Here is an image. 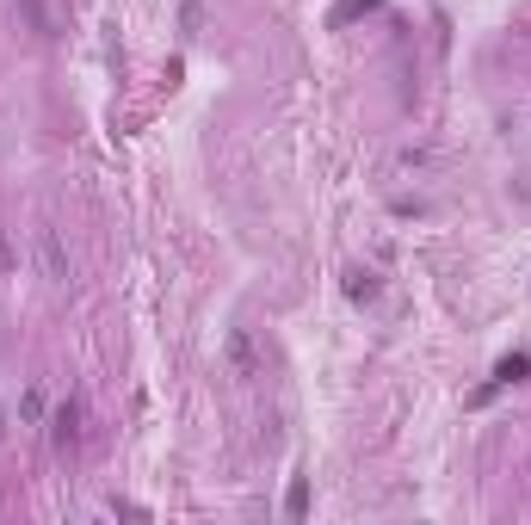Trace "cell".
I'll list each match as a JSON object with an SVG mask.
<instances>
[{
    "label": "cell",
    "mask_w": 531,
    "mask_h": 525,
    "mask_svg": "<svg viewBox=\"0 0 531 525\" xmlns=\"http://www.w3.org/2000/svg\"><path fill=\"white\" fill-rule=\"evenodd\" d=\"M223 359H229V377H235V383H254V377H260V353H254V334H247V328H229Z\"/></svg>",
    "instance_id": "obj_1"
},
{
    "label": "cell",
    "mask_w": 531,
    "mask_h": 525,
    "mask_svg": "<svg viewBox=\"0 0 531 525\" xmlns=\"http://www.w3.org/2000/svg\"><path fill=\"white\" fill-rule=\"evenodd\" d=\"M50 439H56V451H75L81 445V402H62L50 414Z\"/></svg>",
    "instance_id": "obj_2"
},
{
    "label": "cell",
    "mask_w": 531,
    "mask_h": 525,
    "mask_svg": "<svg viewBox=\"0 0 531 525\" xmlns=\"http://www.w3.org/2000/svg\"><path fill=\"white\" fill-rule=\"evenodd\" d=\"M38 260H44V278H50V285H68V254H62L56 229H38Z\"/></svg>",
    "instance_id": "obj_3"
},
{
    "label": "cell",
    "mask_w": 531,
    "mask_h": 525,
    "mask_svg": "<svg viewBox=\"0 0 531 525\" xmlns=\"http://www.w3.org/2000/svg\"><path fill=\"white\" fill-rule=\"evenodd\" d=\"M13 7L25 13V25L38 31V38H50V31H56V25H50V7H44V0H13Z\"/></svg>",
    "instance_id": "obj_4"
},
{
    "label": "cell",
    "mask_w": 531,
    "mask_h": 525,
    "mask_svg": "<svg viewBox=\"0 0 531 525\" xmlns=\"http://www.w3.org/2000/svg\"><path fill=\"white\" fill-rule=\"evenodd\" d=\"M377 7H383V0H340V7L328 13V25L340 31V25H352V19H359V13H377Z\"/></svg>",
    "instance_id": "obj_5"
},
{
    "label": "cell",
    "mask_w": 531,
    "mask_h": 525,
    "mask_svg": "<svg viewBox=\"0 0 531 525\" xmlns=\"http://www.w3.org/2000/svg\"><path fill=\"white\" fill-rule=\"evenodd\" d=\"M346 297H352V303H371V297H377V278H371V272H346Z\"/></svg>",
    "instance_id": "obj_6"
},
{
    "label": "cell",
    "mask_w": 531,
    "mask_h": 525,
    "mask_svg": "<svg viewBox=\"0 0 531 525\" xmlns=\"http://www.w3.org/2000/svg\"><path fill=\"white\" fill-rule=\"evenodd\" d=\"M285 513H291V519H303V513H309V482H303V476L285 488Z\"/></svg>",
    "instance_id": "obj_7"
},
{
    "label": "cell",
    "mask_w": 531,
    "mask_h": 525,
    "mask_svg": "<svg viewBox=\"0 0 531 525\" xmlns=\"http://www.w3.org/2000/svg\"><path fill=\"white\" fill-rule=\"evenodd\" d=\"M0 272H13V248H7V229H0Z\"/></svg>",
    "instance_id": "obj_8"
}]
</instances>
